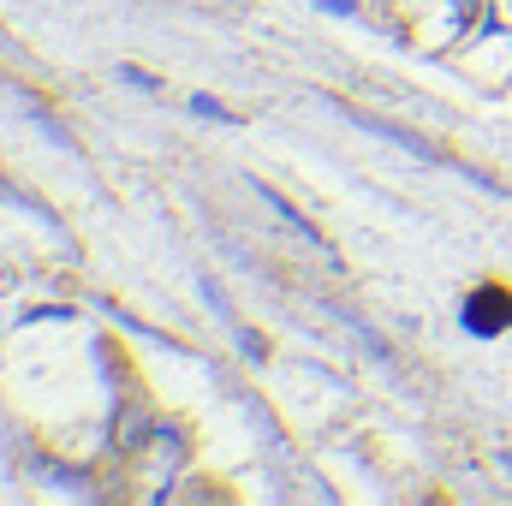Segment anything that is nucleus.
Returning a JSON list of instances; mask_svg holds the SVG:
<instances>
[{
  "mask_svg": "<svg viewBox=\"0 0 512 506\" xmlns=\"http://www.w3.org/2000/svg\"><path fill=\"white\" fill-rule=\"evenodd\" d=\"M256 197H262V203H268V209H274V215H280V221H286V227H292L298 239H304V245H316V251L328 256V245H322V233H316V227H310V221H304L298 209H286V197H280V191H268V185H256Z\"/></svg>",
  "mask_w": 512,
  "mask_h": 506,
  "instance_id": "nucleus-1",
  "label": "nucleus"
},
{
  "mask_svg": "<svg viewBox=\"0 0 512 506\" xmlns=\"http://www.w3.org/2000/svg\"><path fill=\"white\" fill-rule=\"evenodd\" d=\"M501 465H507V471H512V453H501Z\"/></svg>",
  "mask_w": 512,
  "mask_h": 506,
  "instance_id": "nucleus-3",
  "label": "nucleus"
},
{
  "mask_svg": "<svg viewBox=\"0 0 512 506\" xmlns=\"http://www.w3.org/2000/svg\"><path fill=\"white\" fill-rule=\"evenodd\" d=\"M149 429H155V423H149V411H143V405H126V411H120V429H114V441H120L126 453H137V447L149 441Z\"/></svg>",
  "mask_w": 512,
  "mask_h": 506,
  "instance_id": "nucleus-2",
  "label": "nucleus"
}]
</instances>
